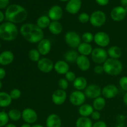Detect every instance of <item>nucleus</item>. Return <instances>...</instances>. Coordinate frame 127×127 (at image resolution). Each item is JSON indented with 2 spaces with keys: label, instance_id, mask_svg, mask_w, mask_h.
I'll list each match as a JSON object with an SVG mask.
<instances>
[{
  "label": "nucleus",
  "instance_id": "5701e85b",
  "mask_svg": "<svg viewBox=\"0 0 127 127\" xmlns=\"http://www.w3.org/2000/svg\"><path fill=\"white\" fill-rule=\"evenodd\" d=\"M94 111V109L93 105L89 104H83V105L79 106L78 109V113L81 117H89Z\"/></svg>",
  "mask_w": 127,
  "mask_h": 127
},
{
  "label": "nucleus",
  "instance_id": "473e14b6",
  "mask_svg": "<svg viewBox=\"0 0 127 127\" xmlns=\"http://www.w3.org/2000/svg\"><path fill=\"white\" fill-rule=\"evenodd\" d=\"M8 116L11 120L17 122L22 118V112L17 109H12L9 111Z\"/></svg>",
  "mask_w": 127,
  "mask_h": 127
},
{
  "label": "nucleus",
  "instance_id": "79ce46f5",
  "mask_svg": "<svg viewBox=\"0 0 127 127\" xmlns=\"http://www.w3.org/2000/svg\"><path fill=\"white\" fill-rule=\"evenodd\" d=\"M94 71L97 74H101L104 72L103 66L101 64H97L94 68Z\"/></svg>",
  "mask_w": 127,
  "mask_h": 127
},
{
  "label": "nucleus",
  "instance_id": "c03bdc74",
  "mask_svg": "<svg viewBox=\"0 0 127 127\" xmlns=\"http://www.w3.org/2000/svg\"><path fill=\"white\" fill-rule=\"evenodd\" d=\"M93 127H107L106 123L102 120H98L93 124Z\"/></svg>",
  "mask_w": 127,
  "mask_h": 127
},
{
  "label": "nucleus",
  "instance_id": "20e7f679",
  "mask_svg": "<svg viewBox=\"0 0 127 127\" xmlns=\"http://www.w3.org/2000/svg\"><path fill=\"white\" fill-rule=\"evenodd\" d=\"M102 66L104 72L112 76L119 75L123 71V64L119 59L109 58Z\"/></svg>",
  "mask_w": 127,
  "mask_h": 127
},
{
  "label": "nucleus",
  "instance_id": "2f4dec72",
  "mask_svg": "<svg viewBox=\"0 0 127 127\" xmlns=\"http://www.w3.org/2000/svg\"><path fill=\"white\" fill-rule=\"evenodd\" d=\"M79 57L78 51H76L74 49L69 50L67 51L64 54V59L68 63H74L76 62L77 58Z\"/></svg>",
  "mask_w": 127,
  "mask_h": 127
},
{
  "label": "nucleus",
  "instance_id": "864d4df0",
  "mask_svg": "<svg viewBox=\"0 0 127 127\" xmlns=\"http://www.w3.org/2000/svg\"><path fill=\"white\" fill-rule=\"evenodd\" d=\"M5 127H17V126L15 125H14V124H7V125H6Z\"/></svg>",
  "mask_w": 127,
  "mask_h": 127
},
{
  "label": "nucleus",
  "instance_id": "603ef678",
  "mask_svg": "<svg viewBox=\"0 0 127 127\" xmlns=\"http://www.w3.org/2000/svg\"><path fill=\"white\" fill-rule=\"evenodd\" d=\"M21 127H32V125H31V124L25 123V124H22V125L21 126Z\"/></svg>",
  "mask_w": 127,
  "mask_h": 127
},
{
  "label": "nucleus",
  "instance_id": "7ed1b4c3",
  "mask_svg": "<svg viewBox=\"0 0 127 127\" xmlns=\"http://www.w3.org/2000/svg\"><path fill=\"white\" fill-rule=\"evenodd\" d=\"M19 30L15 24L6 22L0 26V38L5 41H12L18 35Z\"/></svg>",
  "mask_w": 127,
  "mask_h": 127
},
{
  "label": "nucleus",
  "instance_id": "c756f323",
  "mask_svg": "<svg viewBox=\"0 0 127 127\" xmlns=\"http://www.w3.org/2000/svg\"><path fill=\"white\" fill-rule=\"evenodd\" d=\"M93 121L89 117H80L76 122V127H93Z\"/></svg>",
  "mask_w": 127,
  "mask_h": 127
},
{
  "label": "nucleus",
  "instance_id": "2eb2a0df",
  "mask_svg": "<svg viewBox=\"0 0 127 127\" xmlns=\"http://www.w3.org/2000/svg\"><path fill=\"white\" fill-rule=\"evenodd\" d=\"M118 94L119 89L114 84H108L102 89V95L105 99H112L115 97Z\"/></svg>",
  "mask_w": 127,
  "mask_h": 127
},
{
  "label": "nucleus",
  "instance_id": "dca6fc26",
  "mask_svg": "<svg viewBox=\"0 0 127 127\" xmlns=\"http://www.w3.org/2000/svg\"><path fill=\"white\" fill-rule=\"evenodd\" d=\"M63 15V9L58 5H54L50 8L48 16L52 21H59Z\"/></svg>",
  "mask_w": 127,
  "mask_h": 127
},
{
  "label": "nucleus",
  "instance_id": "a19ab883",
  "mask_svg": "<svg viewBox=\"0 0 127 127\" xmlns=\"http://www.w3.org/2000/svg\"><path fill=\"white\" fill-rule=\"evenodd\" d=\"M119 85L123 90L127 92V76H122L120 78Z\"/></svg>",
  "mask_w": 127,
  "mask_h": 127
},
{
  "label": "nucleus",
  "instance_id": "4be33fe9",
  "mask_svg": "<svg viewBox=\"0 0 127 127\" xmlns=\"http://www.w3.org/2000/svg\"><path fill=\"white\" fill-rule=\"evenodd\" d=\"M14 59L13 53L11 51H4L0 54V64L6 66L10 64Z\"/></svg>",
  "mask_w": 127,
  "mask_h": 127
},
{
  "label": "nucleus",
  "instance_id": "c9c22d12",
  "mask_svg": "<svg viewBox=\"0 0 127 127\" xmlns=\"http://www.w3.org/2000/svg\"><path fill=\"white\" fill-rule=\"evenodd\" d=\"M8 114L5 112H0V127H2L7 125L9 122Z\"/></svg>",
  "mask_w": 127,
  "mask_h": 127
},
{
  "label": "nucleus",
  "instance_id": "6e6552de",
  "mask_svg": "<svg viewBox=\"0 0 127 127\" xmlns=\"http://www.w3.org/2000/svg\"><path fill=\"white\" fill-rule=\"evenodd\" d=\"M94 42L99 47L104 48L109 45L110 38L107 33L103 31H99L94 34Z\"/></svg>",
  "mask_w": 127,
  "mask_h": 127
},
{
  "label": "nucleus",
  "instance_id": "72a5a7b5",
  "mask_svg": "<svg viewBox=\"0 0 127 127\" xmlns=\"http://www.w3.org/2000/svg\"><path fill=\"white\" fill-rule=\"evenodd\" d=\"M40 53L37 49H31L28 53V57L30 60L37 63L40 59Z\"/></svg>",
  "mask_w": 127,
  "mask_h": 127
},
{
  "label": "nucleus",
  "instance_id": "f8f14e48",
  "mask_svg": "<svg viewBox=\"0 0 127 127\" xmlns=\"http://www.w3.org/2000/svg\"><path fill=\"white\" fill-rule=\"evenodd\" d=\"M22 119L25 123L33 124L38 119V114L32 108H26L22 112Z\"/></svg>",
  "mask_w": 127,
  "mask_h": 127
},
{
  "label": "nucleus",
  "instance_id": "09e8293b",
  "mask_svg": "<svg viewBox=\"0 0 127 127\" xmlns=\"http://www.w3.org/2000/svg\"><path fill=\"white\" fill-rule=\"evenodd\" d=\"M122 6L124 7H127V0H120Z\"/></svg>",
  "mask_w": 127,
  "mask_h": 127
},
{
  "label": "nucleus",
  "instance_id": "a878e982",
  "mask_svg": "<svg viewBox=\"0 0 127 127\" xmlns=\"http://www.w3.org/2000/svg\"><path fill=\"white\" fill-rule=\"evenodd\" d=\"M63 26L59 21H51L48 27L50 32L55 35L60 34L63 31Z\"/></svg>",
  "mask_w": 127,
  "mask_h": 127
},
{
  "label": "nucleus",
  "instance_id": "58836bf2",
  "mask_svg": "<svg viewBox=\"0 0 127 127\" xmlns=\"http://www.w3.org/2000/svg\"><path fill=\"white\" fill-rule=\"evenodd\" d=\"M58 86L60 89L66 91L69 86V82L65 78H61L58 80Z\"/></svg>",
  "mask_w": 127,
  "mask_h": 127
},
{
  "label": "nucleus",
  "instance_id": "c85d7f7f",
  "mask_svg": "<svg viewBox=\"0 0 127 127\" xmlns=\"http://www.w3.org/2000/svg\"><path fill=\"white\" fill-rule=\"evenodd\" d=\"M105 105H106L105 99L104 97L100 96L99 97H97L96 99H94L92 105H93L94 110L100 111L105 108Z\"/></svg>",
  "mask_w": 127,
  "mask_h": 127
},
{
  "label": "nucleus",
  "instance_id": "5fc2aeb1",
  "mask_svg": "<svg viewBox=\"0 0 127 127\" xmlns=\"http://www.w3.org/2000/svg\"><path fill=\"white\" fill-rule=\"evenodd\" d=\"M32 127H44L42 125H40V124H34V125H32Z\"/></svg>",
  "mask_w": 127,
  "mask_h": 127
},
{
  "label": "nucleus",
  "instance_id": "6ab92c4d",
  "mask_svg": "<svg viewBox=\"0 0 127 127\" xmlns=\"http://www.w3.org/2000/svg\"><path fill=\"white\" fill-rule=\"evenodd\" d=\"M77 66L82 71H86L89 70L91 67V62L88 57L79 55L76 61Z\"/></svg>",
  "mask_w": 127,
  "mask_h": 127
},
{
  "label": "nucleus",
  "instance_id": "de8ad7c7",
  "mask_svg": "<svg viewBox=\"0 0 127 127\" xmlns=\"http://www.w3.org/2000/svg\"><path fill=\"white\" fill-rule=\"evenodd\" d=\"M6 76V71L4 68H0V80L3 79Z\"/></svg>",
  "mask_w": 127,
  "mask_h": 127
},
{
  "label": "nucleus",
  "instance_id": "37998d69",
  "mask_svg": "<svg viewBox=\"0 0 127 127\" xmlns=\"http://www.w3.org/2000/svg\"><path fill=\"white\" fill-rule=\"evenodd\" d=\"M91 116V118L93 120H95V121H98V120H99V119L100 118V114L99 112V111L94 110Z\"/></svg>",
  "mask_w": 127,
  "mask_h": 127
},
{
  "label": "nucleus",
  "instance_id": "4d7b16f0",
  "mask_svg": "<svg viewBox=\"0 0 127 127\" xmlns=\"http://www.w3.org/2000/svg\"><path fill=\"white\" fill-rule=\"evenodd\" d=\"M1 87H2V83H1V80H0V89H1Z\"/></svg>",
  "mask_w": 127,
  "mask_h": 127
},
{
  "label": "nucleus",
  "instance_id": "aec40b11",
  "mask_svg": "<svg viewBox=\"0 0 127 127\" xmlns=\"http://www.w3.org/2000/svg\"><path fill=\"white\" fill-rule=\"evenodd\" d=\"M54 70L61 75L65 74L69 71V64L64 60L57 61L54 64Z\"/></svg>",
  "mask_w": 127,
  "mask_h": 127
},
{
  "label": "nucleus",
  "instance_id": "412c9836",
  "mask_svg": "<svg viewBox=\"0 0 127 127\" xmlns=\"http://www.w3.org/2000/svg\"><path fill=\"white\" fill-rule=\"evenodd\" d=\"M46 127H61L62 120L59 115L56 114H51L47 117L46 119Z\"/></svg>",
  "mask_w": 127,
  "mask_h": 127
},
{
  "label": "nucleus",
  "instance_id": "4468645a",
  "mask_svg": "<svg viewBox=\"0 0 127 127\" xmlns=\"http://www.w3.org/2000/svg\"><path fill=\"white\" fill-rule=\"evenodd\" d=\"M67 99V93L66 91L58 89L55 91L52 95V100L57 105H63Z\"/></svg>",
  "mask_w": 127,
  "mask_h": 127
},
{
  "label": "nucleus",
  "instance_id": "423d86ee",
  "mask_svg": "<svg viewBox=\"0 0 127 127\" xmlns=\"http://www.w3.org/2000/svg\"><path fill=\"white\" fill-rule=\"evenodd\" d=\"M64 40L68 47L71 48L75 49L78 47V46L81 43V37L74 31H68L65 33L64 35Z\"/></svg>",
  "mask_w": 127,
  "mask_h": 127
},
{
  "label": "nucleus",
  "instance_id": "a18cd8bd",
  "mask_svg": "<svg viewBox=\"0 0 127 127\" xmlns=\"http://www.w3.org/2000/svg\"><path fill=\"white\" fill-rule=\"evenodd\" d=\"M9 0H0V9L8 7Z\"/></svg>",
  "mask_w": 127,
  "mask_h": 127
},
{
  "label": "nucleus",
  "instance_id": "ea45409f",
  "mask_svg": "<svg viewBox=\"0 0 127 127\" xmlns=\"http://www.w3.org/2000/svg\"><path fill=\"white\" fill-rule=\"evenodd\" d=\"M64 76H65V79L68 81V82H74V81L75 80V79L76 78V74L74 72L71 71H69L68 72H67L65 74H64Z\"/></svg>",
  "mask_w": 127,
  "mask_h": 127
},
{
  "label": "nucleus",
  "instance_id": "b1692460",
  "mask_svg": "<svg viewBox=\"0 0 127 127\" xmlns=\"http://www.w3.org/2000/svg\"><path fill=\"white\" fill-rule=\"evenodd\" d=\"M78 52L81 55H84L88 57V55L91 54L93 50V47L90 43H85V42H81L78 47L77 48Z\"/></svg>",
  "mask_w": 127,
  "mask_h": 127
},
{
  "label": "nucleus",
  "instance_id": "1a4fd4ad",
  "mask_svg": "<svg viewBox=\"0 0 127 127\" xmlns=\"http://www.w3.org/2000/svg\"><path fill=\"white\" fill-rule=\"evenodd\" d=\"M85 94L83 91L76 90L72 92L69 95V102L74 106L79 107L84 104L86 100Z\"/></svg>",
  "mask_w": 127,
  "mask_h": 127
},
{
  "label": "nucleus",
  "instance_id": "f704fd0d",
  "mask_svg": "<svg viewBox=\"0 0 127 127\" xmlns=\"http://www.w3.org/2000/svg\"><path fill=\"white\" fill-rule=\"evenodd\" d=\"M94 36L93 33L90 32H86L82 35L81 40L83 42L88 43H91L93 41H94Z\"/></svg>",
  "mask_w": 127,
  "mask_h": 127
},
{
  "label": "nucleus",
  "instance_id": "a211bd4d",
  "mask_svg": "<svg viewBox=\"0 0 127 127\" xmlns=\"http://www.w3.org/2000/svg\"><path fill=\"white\" fill-rule=\"evenodd\" d=\"M52 48V43L50 40L43 38L37 45V48L41 55H47L50 52Z\"/></svg>",
  "mask_w": 127,
  "mask_h": 127
},
{
  "label": "nucleus",
  "instance_id": "3c124183",
  "mask_svg": "<svg viewBox=\"0 0 127 127\" xmlns=\"http://www.w3.org/2000/svg\"><path fill=\"white\" fill-rule=\"evenodd\" d=\"M123 101L124 103L127 106V92L125 93V94H124V98H123Z\"/></svg>",
  "mask_w": 127,
  "mask_h": 127
},
{
  "label": "nucleus",
  "instance_id": "39448f33",
  "mask_svg": "<svg viewBox=\"0 0 127 127\" xmlns=\"http://www.w3.org/2000/svg\"><path fill=\"white\" fill-rule=\"evenodd\" d=\"M91 57L93 62L97 64H104L105 61L109 58L107 50L101 47L94 48L91 54Z\"/></svg>",
  "mask_w": 127,
  "mask_h": 127
},
{
  "label": "nucleus",
  "instance_id": "cd10ccee",
  "mask_svg": "<svg viewBox=\"0 0 127 127\" xmlns=\"http://www.w3.org/2000/svg\"><path fill=\"white\" fill-rule=\"evenodd\" d=\"M51 22L50 19L49 18L48 16L46 15H42L40 16L36 21V25L38 26L41 29H44L48 28L49 25Z\"/></svg>",
  "mask_w": 127,
  "mask_h": 127
},
{
  "label": "nucleus",
  "instance_id": "ddd939ff",
  "mask_svg": "<svg viewBox=\"0 0 127 127\" xmlns=\"http://www.w3.org/2000/svg\"><path fill=\"white\" fill-rule=\"evenodd\" d=\"M127 12L124 7L118 6L114 7L110 12V17L115 22H120L125 18Z\"/></svg>",
  "mask_w": 127,
  "mask_h": 127
},
{
  "label": "nucleus",
  "instance_id": "13d9d810",
  "mask_svg": "<svg viewBox=\"0 0 127 127\" xmlns=\"http://www.w3.org/2000/svg\"><path fill=\"white\" fill-rule=\"evenodd\" d=\"M0 48H1V43H0Z\"/></svg>",
  "mask_w": 127,
  "mask_h": 127
},
{
  "label": "nucleus",
  "instance_id": "bf43d9fd",
  "mask_svg": "<svg viewBox=\"0 0 127 127\" xmlns=\"http://www.w3.org/2000/svg\"></svg>",
  "mask_w": 127,
  "mask_h": 127
},
{
  "label": "nucleus",
  "instance_id": "f03ea898",
  "mask_svg": "<svg viewBox=\"0 0 127 127\" xmlns=\"http://www.w3.org/2000/svg\"><path fill=\"white\" fill-rule=\"evenodd\" d=\"M5 19L13 24L22 23L27 18L28 13L26 9L17 4L9 5L5 11Z\"/></svg>",
  "mask_w": 127,
  "mask_h": 127
},
{
  "label": "nucleus",
  "instance_id": "49530a36",
  "mask_svg": "<svg viewBox=\"0 0 127 127\" xmlns=\"http://www.w3.org/2000/svg\"><path fill=\"white\" fill-rule=\"evenodd\" d=\"M95 1L100 6H106V5H107L109 4L110 0H95Z\"/></svg>",
  "mask_w": 127,
  "mask_h": 127
},
{
  "label": "nucleus",
  "instance_id": "4c0bfd02",
  "mask_svg": "<svg viewBox=\"0 0 127 127\" xmlns=\"http://www.w3.org/2000/svg\"><path fill=\"white\" fill-rule=\"evenodd\" d=\"M9 95L11 96V99L12 100H17L19 99L21 96V91L19 89L14 88L12 89L9 93Z\"/></svg>",
  "mask_w": 127,
  "mask_h": 127
},
{
  "label": "nucleus",
  "instance_id": "6e6d98bb",
  "mask_svg": "<svg viewBox=\"0 0 127 127\" xmlns=\"http://www.w3.org/2000/svg\"><path fill=\"white\" fill-rule=\"evenodd\" d=\"M59 1H62V2H68V1H69V0H59Z\"/></svg>",
  "mask_w": 127,
  "mask_h": 127
},
{
  "label": "nucleus",
  "instance_id": "8fccbe9b",
  "mask_svg": "<svg viewBox=\"0 0 127 127\" xmlns=\"http://www.w3.org/2000/svg\"><path fill=\"white\" fill-rule=\"evenodd\" d=\"M5 18V15L4 14L3 12L2 11H0V23Z\"/></svg>",
  "mask_w": 127,
  "mask_h": 127
},
{
  "label": "nucleus",
  "instance_id": "0eeeda50",
  "mask_svg": "<svg viewBox=\"0 0 127 127\" xmlns=\"http://www.w3.org/2000/svg\"><path fill=\"white\" fill-rule=\"evenodd\" d=\"M107 17L105 14L102 11H95L90 16L89 22L95 27H100L105 24Z\"/></svg>",
  "mask_w": 127,
  "mask_h": 127
},
{
  "label": "nucleus",
  "instance_id": "f257e3e1",
  "mask_svg": "<svg viewBox=\"0 0 127 127\" xmlns=\"http://www.w3.org/2000/svg\"><path fill=\"white\" fill-rule=\"evenodd\" d=\"M20 33L26 40L32 43H38L44 38L43 30L33 23H26L20 28Z\"/></svg>",
  "mask_w": 127,
  "mask_h": 127
},
{
  "label": "nucleus",
  "instance_id": "393cba45",
  "mask_svg": "<svg viewBox=\"0 0 127 127\" xmlns=\"http://www.w3.org/2000/svg\"><path fill=\"white\" fill-rule=\"evenodd\" d=\"M88 86V81L83 76L76 77L75 80L73 82V86L75 88L76 90L82 91L83 90H85Z\"/></svg>",
  "mask_w": 127,
  "mask_h": 127
},
{
  "label": "nucleus",
  "instance_id": "9d476101",
  "mask_svg": "<svg viewBox=\"0 0 127 127\" xmlns=\"http://www.w3.org/2000/svg\"><path fill=\"white\" fill-rule=\"evenodd\" d=\"M84 93L86 97L95 99L102 95V89L97 84H91L86 87Z\"/></svg>",
  "mask_w": 127,
  "mask_h": 127
},
{
  "label": "nucleus",
  "instance_id": "bb28decb",
  "mask_svg": "<svg viewBox=\"0 0 127 127\" xmlns=\"http://www.w3.org/2000/svg\"><path fill=\"white\" fill-rule=\"evenodd\" d=\"M107 52L108 56L110 58H114V59H119L122 54L121 48L118 46H112L109 47Z\"/></svg>",
  "mask_w": 127,
  "mask_h": 127
},
{
  "label": "nucleus",
  "instance_id": "7c9ffc66",
  "mask_svg": "<svg viewBox=\"0 0 127 127\" xmlns=\"http://www.w3.org/2000/svg\"><path fill=\"white\" fill-rule=\"evenodd\" d=\"M12 99H11L9 94L5 92L0 93V107H6L11 104Z\"/></svg>",
  "mask_w": 127,
  "mask_h": 127
},
{
  "label": "nucleus",
  "instance_id": "f3484780",
  "mask_svg": "<svg viewBox=\"0 0 127 127\" xmlns=\"http://www.w3.org/2000/svg\"><path fill=\"white\" fill-rule=\"evenodd\" d=\"M81 0H69L67 2L65 9L71 14H76L81 8Z\"/></svg>",
  "mask_w": 127,
  "mask_h": 127
},
{
  "label": "nucleus",
  "instance_id": "9b49d317",
  "mask_svg": "<svg viewBox=\"0 0 127 127\" xmlns=\"http://www.w3.org/2000/svg\"><path fill=\"white\" fill-rule=\"evenodd\" d=\"M38 69L41 72L44 73H48L54 69V63L53 61L48 58H42L37 63Z\"/></svg>",
  "mask_w": 127,
  "mask_h": 127
},
{
  "label": "nucleus",
  "instance_id": "e433bc0d",
  "mask_svg": "<svg viewBox=\"0 0 127 127\" xmlns=\"http://www.w3.org/2000/svg\"><path fill=\"white\" fill-rule=\"evenodd\" d=\"M78 21L82 24H86L90 21V16L86 12H82L78 16Z\"/></svg>",
  "mask_w": 127,
  "mask_h": 127
}]
</instances>
